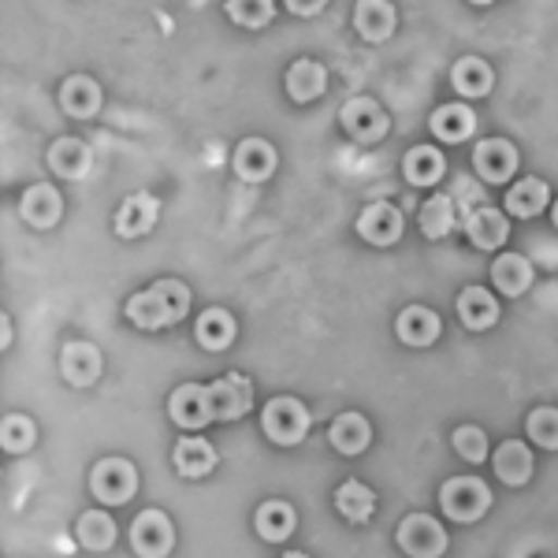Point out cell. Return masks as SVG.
I'll return each instance as SVG.
<instances>
[{
  "label": "cell",
  "instance_id": "obj_5",
  "mask_svg": "<svg viewBox=\"0 0 558 558\" xmlns=\"http://www.w3.org/2000/svg\"><path fill=\"white\" fill-rule=\"evenodd\" d=\"M131 547L138 558H168L175 547V529L165 510H142L131 521Z\"/></svg>",
  "mask_w": 558,
  "mask_h": 558
},
{
  "label": "cell",
  "instance_id": "obj_16",
  "mask_svg": "<svg viewBox=\"0 0 558 558\" xmlns=\"http://www.w3.org/2000/svg\"><path fill=\"white\" fill-rule=\"evenodd\" d=\"M354 31L362 34V41H387L395 34V4L391 0H357Z\"/></svg>",
  "mask_w": 558,
  "mask_h": 558
},
{
  "label": "cell",
  "instance_id": "obj_18",
  "mask_svg": "<svg viewBox=\"0 0 558 558\" xmlns=\"http://www.w3.org/2000/svg\"><path fill=\"white\" fill-rule=\"evenodd\" d=\"M465 235H470L476 250H499L510 235V220L499 209L484 205V209H473L465 216Z\"/></svg>",
  "mask_w": 558,
  "mask_h": 558
},
{
  "label": "cell",
  "instance_id": "obj_25",
  "mask_svg": "<svg viewBox=\"0 0 558 558\" xmlns=\"http://www.w3.org/2000/svg\"><path fill=\"white\" fill-rule=\"evenodd\" d=\"M492 279H495V291H502L507 299H518V294L529 291V283H533V265H529V257L521 254H499L492 260Z\"/></svg>",
  "mask_w": 558,
  "mask_h": 558
},
{
  "label": "cell",
  "instance_id": "obj_4",
  "mask_svg": "<svg viewBox=\"0 0 558 558\" xmlns=\"http://www.w3.org/2000/svg\"><path fill=\"white\" fill-rule=\"evenodd\" d=\"M89 492L105 502V507H123V502L134 499L138 492V470L128 462V458H101L89 473Z\"/></svg>",
  "mask_w": 558,
  "mask_h": 558
},
{
  "label": "cell",
  "instance_id": "obj_15",
  "mask_svg": "<svg viewBox=\"0 0 558 558\" xmlns=\"http://www.w3.org/2000/svg\"><path fill=\"white\" fill-rule=\"evenodd\" d=\"M231 165H235V175L242 179V183H265V179L276 172L279 157L268 142L246 138V142H239L235 160H231Z\"/></svg>",
  "mask_w": 558,
  "mask_h": 558
},
{
  "label": "cell",
  "instance_id": "obj_19",
  "mask_svg": "<svg viewBox=\"0 0 558 558\" xmlns=\"http://www.w3.org/2000/svg\"><path fill=\"white\" fill-rule=\"evenodd\" d=\"M492 465H495V476H499L502 484L521 488V484H529V476H533V451H529L521 439H507V444H499Z\"/></svg>",
  "mask_w": 558,
  "mask_h": 558
},
{
  "label": "cell",
  "instance_id": "obj_17",
  "mask_svg": "<svg viewBox=\"0 0 558 558\" xmlns=\"http://www.w3.org/2000/svg\"><path fill=\"white\" fill-rule=\"evenodd\" d=\"M328 439H331V447H336L339 454L354 458V454H362L368 444H373V428H368V421L362 417V413L347 410V413H339V417L331 421Z\"/></svg>",
  "mask_w": 558,
  "mask_h": 558
},
{
  "label": "cell",
  "instance_id": "obj_44",
  "mask_svg": "<svg viewBox=\"0 0 558 558\" xmlns=\"http://www.w3.org/2000/svg\"><path fill=\"white\" fill-rule=\"evenodd\" d=\"M555 228H558V202H555Z\"/></svg>",
  "mask_w": 558,
  "mask_h": 558
},
{
  "label": "cell",
  "instance_id": "obj_33",
  "mask_svg": "<svg viewBox=\"0 0 558 558\" xmlns=\"http://www.w3.org/2000/svg\"><path fill=\"white\" fill-rule=\"evenodd\" d=\"M458 216H454V197L451 194H432L421 205V231L425 239H447L454 231Z\"/></svg>",
  "mask_w": 558,
  "mask_h": 558
},
{
  "label": "cell",
  "instance_id": "obj_34",
  "mask_svg": "<svg viewBox=\"0 0 558 558\" xmlns=\"http://www.w3.org/2000/svg\"><path fill=\"white\" fill-rule=\"evenodd\" d=\"M75 539L86 547V551H108L116 544V521L105 514V510H86L75 525Z\"/></svg>",
  "mask_w": 558,
  "mask_h": 558
},
{
  "label": "cell",
  "instance_id": "obj_24",
  "mask_svg": "<svg viewBox=\"0 0 558 558\" xmlns=\"http://www.w3.org/2000/svg\"><path fill=\"white\" fill-rule=\"evenodd\" d=\"M175 470L179 476H186V481H202V476H209L216 470V451L209 439L202 436H183L175 444Z\"/></svg>",
  "mask_w": 558,
  "mask_h": 558
},
{
  "label": "cell",
  "instance_id": "obj_32",
  "mask_svg": "<svg viewBox=\"0 0 558 558\" xmlns=\"http://www.w3.org/2000/svg\"><path fill=\"white\" fill-rule=\"evenodd\" d=\"M547 197H551V186L544 183V179H518L514 186L507 191V213L510 216H539L544 213V205H547Z\"/></svg>",
  "mask_w": 558,
  "mask_h": 558
},
{
  "label": "cell",
  "instance_id": "obj_27",
  "mask_svg": "<svg viewBox=\"0 0 558 558\" xmlns=\"http://www.w3.org/2000/svg\"><path fill=\"white\" fill-rule=\"evenodd\" d=\"M235 331H239L235 317H231L228 310H220V305L205 310L194 324V336L205 350H228L231 343H235Z\"/></svg>",
  "mask_w": 558,
  "mask_h": 558
},
{
  "label": "cell",
  "instance_id": "obj_7",
  "mask_svg": "<svg viewBox=\"0 0 558 558\" xmlns=\"http://www.w3.org/2000/svg\"><path fill=\"white\" fill-rule=\"evenodd\" d=\"M399 547L410 558H439L447 551V529L428 514H410L399 525Z\"/></svg>",
  "mask_w": 558,
  "mask_h": 558
},
{
  "label": "cell",
  "instance_id": "obj_30",
  "mask_svg": "<svg viewBox=\"0 0 558 558\" xmlns=\"http://www.w3.org/2000/svg\"><path fill=\"white\" fill-rule=\"evenodd\" d=\"M336 510L354 525H365L376 514V492L362 481H343L336 488Z\"/></svg>",
  "mask_w": 558,
  "mask_h": 558
},
{
  "label": "cell",
  "instance_id": "obj_40",
  "mask_svg": "<svg viewBox=\"0 0 558 558\" xmlns=\"http://www.w3.org/2000/svg\"><path fill=\"white\" fill-rule=\"evenodd\" d=\"M287 8H291L294 15H317L324 4H328V0H283Z\"/></svg>",
  "mask_w": 558,
  "mask_h": 558
},
{
  "label": "cell",
  "instance_id": "obj_28",
  "mask_svg": "<svg viewBox=\"0 0 558 558\" xmlns=\"http://www.w3.org/2000/svg\"><path fill=\"white\" fill-rule=\"evenodd\" d=\"M447 172V160L436 146H413L402 160V175L413 186H436Z\"/></svg>",
  "mask_w": 558,
  "mask_h": 558
},
{
  "label": "cell",
  "instance_id": "obj_11",
  "mask_svg": "<svg viewBox=\"0 0 558 558\" xmlns=\"http://www.w3.org/2000/svg\"><path fill=\"white\" fill-rule=\"evenodd\" d=\"M357 235H362L368 246H391L402 235V213L395 209L391 202H373L365 205L362 216H357Z\"/></svg>",
  "mask_w": 558,
  "mask_h": 558
},
{
  "label": "cell",
  "instance_id": "obj_14",
  "mask_svg": "<svg viewBox=\"0 0 558 558\" xmlns=\"http://www.w3.org/2000/svg\"><path fill=\"white\" fill-rule=\"evenodd\" d=\"M254 529L268 544H283V539H291V533L299 529V510L287 499H265L254 514Z\"/></svg>",
  "mask_w": 558,
  "mask_h": 558
},
{
  "label": "cell",
  "instance_id": "obj_42",
  "mask_svg": "<svg viewBox=\"0 0 558 558\" xmlns=\"http://www.w3.org/2000/svg\"><path fill=\"white\" fill-rule=\"evenodd\" d=\"M283 558H310V555H305V551H287Z\"/></svg>",
  "mask_w": 558,
  "mask_h": 558
},
{
  "label": "cell",
  "instance_id": "obj_1",
  "mask_svg": "<svg viewBox=\"0 0 558 558\" xmlns=\"http://www.w3.org/2000/svg\"><path fill=\"white\" fill-rule=\"evenodd\" d=\"M191 310V287L183 279H157L146 291H134L128 299V320L142 331L172 328Z\"/></svg>",
  "mask_w": 558,
  "mask_h": 558
},
{
  "label": "cell",
  "instance_id": "obj_36",
  "mask_svg": "<svg viewBox=\"0 0 558 558\" xmlns=\"http://www.w3.org/2000/svg\"><path fill=\"white\" fill-rule=\"evenodd\" d=\"M223 12H228V20L235 26L260 31V26H268V20L276 15V4H272V0H228V4H223Z\"/></svg>",
  "mask_w": 558,
  "mask_h": 558
},
{
  "label": "cell",
  "instance_id": "obj_23",
  "mask_svg": "<svg viewBox=\"0 0 558 558\" xmlns=\"http://www.w3.org/2000/svg\"><path fill=\"white\" fill-rule=\"evenodd\" d=\"M60 105H64V112L75 116V120H89V116L101 112V86L89 75H71L64 78V86H60Z\"/></svg>",
  "mask_w": 558,
  "mask_h": 558
},
{
  "label": "cell",
  "instance_id": "obj_8",
  "mask_svg": "<svg viewBox=\"0 0 558 558\" xmlns=\"http://www.w3.org/2000/svg\"><path fill=\"white\" fill-rule=\"evenodd\" d=\"M339 120H343V131L357 142H380L387 134V112L373 97H350Z\"/></svg>",
  "mask_w": 558,
  "mask_h": 558
},
{
  "label": "cell",
  "instance_id": "obj_6",
  "mask_svg": "<svg viewBox=\"0 0 558 558\" xmlns=\"http://www.w3.org/2000/svg\"><path fill=\"white\" fill-rule=\"evenodd\" d=\"M213 421H239L254 410V380L242 373H228L209 384Z\"/></svg>",
  "mask_w": 558,
  "mask_h": 558
},
{
  "label": "cell",
  "instance_id": "obj_21",
  "mask_svg": "<svg viewBox=\"0 0 558 558\" xmlns=\"http://www.w3.org/2000/svg\"><path fill=\"white\" fill-rule=\"evenodd\" d=\"M395 331L407 347H432L439 339V317L428 305H407L395 320Z\"/></svg>",
  "mask_w": 558,
  "mask_h": 558
},
{
  "label": "cell",
  "instance_id": "obj_35",
  "mask_svg": "<svg viewBox=\"0 0 558 558\" xmlns=\"http://www.w3.org/2000/svg\"><path fill=\"white\" fill-rule=\"evenodd\" d=\"M49 168L64 179H83L89 172V149L78 138H60L49 149Z\"/></svg>",
  "mask_w": 558,
  "mask_h": 558
},
{
  "label": "cell",
  "instance_id": "obj_13",
  "mask_svg": "<svg viewBox=\"0 0 558 558\" xmlns=\"http://www.w3.org/2000/svg\"><path fill=\"white\" fill-rule=\"evenodd\" d=\"M160 216V202L153 194H131L128 202L116 213V235L120 239H142L146 231H153Z\"/></svg>",
  "mask_w": 558,
  "mask_h": 558
},
{
  "label": "cell",
  "instance_id": "obj_39",
  "mask_svg": "<svg viewBox=\"0 0 558 558\" xmlns=\"http://www.w3.org/2000/svg\"><path fill=\"white\" fill-rule=\"evenodd\" d=\"M451 444H454L458 458H465V462H473V465H481L484 458H488V436H484V428H476V425L454 428Z\"/></svg>",
  "mask_w": 558,
  "mask_h": 558
},
{
  "label": "cell",
  "instance_id": "obj_9",
  "mask_svg": "<svg viewBox=\"0 0 558 558\" xmlns=\"http://www.w3.org/2000/svg\"><path fill=\"white\" fill-rule=\"evenodd\" d=\"M168 417L179 428H205L213 421L209 410V384H179L168 399Z\"/></svg>",
  "mask_w": 558,
  "mask_h": 558
},
{
  "label": "cell",
  "instance_id": "obj_29",
  "mask_svg": "<svg viewBox=\"0 0 558 558\" xmlns=\"http://www.w3.org/2000/svg\"><path fill=\"white\" fill-rule=\"evenodd\" d=\"M20 213L26 223H34V228H52V223L60 220V213H64V202H60V194L52 191L49 183H38L23 194Z\"/></svg>",
  "mask_w": 558,
  "mask_h": 558
},
{
  "label": "cell",
  "instance_id": "obj_41",
  "mask_svg": "<svg viewBox=\"0 0 558 558\" xmlns=\"http://www.w3.org/2000/svg\"><path fill=\"white\" fill-rule=\"evenodd\" d=\"M8 343H12V320H0V347H8Z\"/></svg>",
  "mask_w": 558,
  "mask_h": 558
},
{
  "label": "cell",
  "instance_id": "obj_10",
  "mask_svg": "<svg viewBox=\"0 0 558 558\" xmlns=\"http://www.w3.org/2000/svg\"><path fill=\"white\" fill-rule=\"evenodd\" d=\"M473 168L488 183H507L518 172V149L507 138H481L473 149Z\"/></svg>",
  "mask_w": 558,
  "mask_h": 558
},
{
  "label": "cell",
  "instance_id": "obj_22",
  "mask_svg": "<svg viewBox=\"0 0 558 558\" xmlns=\"http://www.w3.org/2000/svg\"><path fill=\"white\" fill-rule=\"evenodd\" d=\"M428 128L439 142H465L476 131V116L470 105L451 101V105H439L436 112H432Z\"/></svg>",
  "mask_w": 558,
  "mask_h": 558
},
{
  "label": "cell",
  "instance_id": "obj_20",
  "mask_svg": "<svg viewBox=\"0 0 558 558\" xmlns=\"http://www.w3.org/2000/svg\"><path fill=\"white\" fill-rule=\"evenodd\" d=\"M458 317L470 331H488L495 320H499V302L488 287H465L458 294Z\"/></svg>",
  "mask_w": 558,
  "mask_h": 558
},
{
  "label": "cell",
  "instance_id": "obj_31",
  "mask_svg": "<svg viewBox=\"0 0 558 558\" xmlns=\"http://www.w3.org/2000/svg\"><path fill=\"white\" fill-rule=\"evenodd\" d=\"M492 83H495V75H492L488 60H481V57H462L451 68V86L458 97H484L492 89Z\"/></svg>",
  "mask_w": 558,
  "mask_h": 558
},
{
  "label": "cell",
  "instance_id": "obj_12",
  "mask_svg": "<svg viewBox=\"0 0 558 558\" xmlns=\"http://www.w3.org/2000/svg\"><path fill=\"white\" fill-rule=\"evenodd\" d=\"M60 373L75 387L97 384V376H101V350L94 343H86V339H71V343L60 350Z\"/></svg>",
  "mask_w": 558,
  "mask_h": 558
},
{
  "label": "cell",
  "instance_id": "obj_26",
  "mask_svg": "<svg viewBox=\"0 0 558 558\" xmlns=\"http://www.w3.org/2000/svg\"><path fill=\"white\" fill-rule=\"evenodd\" d=\"M324 86H328V71L317 60H294L291 68H287V94H291V101L299 105H310L317 101L324 94Z\"/></svg>",
  "mask_w": 558,
  "mask_h": 558
},
{
  "label": "cell",
  "instance_id": "obj_2",
  "mask_svg": "<svg viewBox=\"0 0 558 558\" xmlns=\"http://www.w3.org/2000/svg\"><path fill=\"white\" fill-rule=\"evenodd\" d=\"M439 507L458 525H473V521H481L492 510V488L481 476H451L439 488Z\"/></svg>",
  "mask_w": 558,
  "mask_h": 558
},
{
  "label": "cell",
  "instance_id": "obj_43",
  "mask_svg": "<svg viewBox=\"0 0 558 558\" xmlns=\"http://www.w3.org/2000/svg\"><path fill=\"white\" fill-rule=\"evenodd\" d=\"M470 4H476V8H488V4H492V0H470Z\"/></svg>",
  "mask_w": 558,
  "mask_h": 558
},
{
  "label": "cell",
  "instance_id": "obj_3",
  "mask_svg": "<svg viewBox=\"0 0 558 558\" xmlns=\"http://www.w3.org/2000/svg\"><path fill=\"white\" fill-rule=\"evenodd\" d=\"M260 428L279 447H294L310 436V410L294 395H276L265 410H260Z\"/></svg>",
  "mask_w": 558,
  "mask_h": 558
},
{
  "label": "cell",
  "instance_id": "obj_37",
  "mask_svg": "<svg viewBox=\"0 0 558 558\" xmlns=\"http://www.w3.org/2000/svg\"><path fill=\"white\" fill-rule=\"evenodd\" d=\"M0 444H4L8 454H26L38 444V428H34V421L23 417V413H8L4 428H0Z\"/></svg>",
  "mask_w": 558,
  "mask_h": 558
},
{
  "label": "cell",
  "instance_id": "obj_38",
  "mask_svg": "<svg viewBox=\"0 0 558 558\" xmlns=\"http://www.w3.org/2000/svg\"><path fill=\"white\" fill-rule=\"evenodd\" d=\"M525 428H529V439H533L536 447H544V451H558V410L555 407L533 410L525 421Z\"/></svg>",
  "mask_w": 558,
  "mask_h": 558
}]
</instances>
